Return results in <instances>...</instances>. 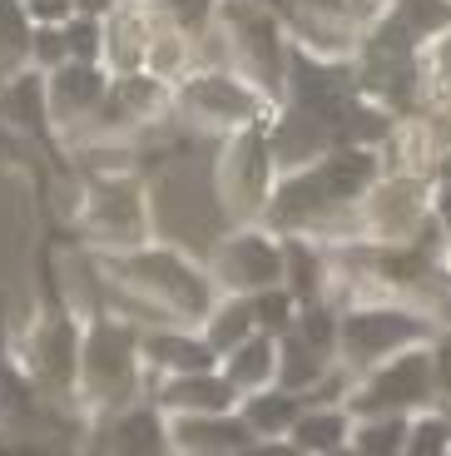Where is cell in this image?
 <instances>
[{
    "instance_id": "6da1fadb",
    "label": "cell",
    "mask_w": 451,
    "mask_h": 456,
    "mask_svg": "<svg viewBox=\"0 0 451 456\" xmlns=\"http://www.w3.org/2000/svg\"><path fill=\"white\" fill-rule=\"evenodd\" d=\"M94 278L114 297L135 303L129 308L135 328H159V322L199 328L209 318V308L224 297L214 288V278H209V263L164 239L129 248V253H94Z\"/></svg>"
},
{
    "instance_id": "7a4b0ae2",
    "label": "cell",
    "mask_w": 451,
    "mask_h": 456,
    "mask_svg": "<svg viewBox=\"0 0 451 456\" xmlns=\"http://www.w3.org/2000/svg\"><path fill=\"white\" fill-rule=\"evenodd\" d=\"M149 397V372L139 353V328L110 308H94L85 318V342H79V417H104L125 411Z\"/></svg>"
},
{
    "instance_id": "3957f363",
    "label": "cell",
    "mask_w": 451,
    "mask_h": 456,
    "mask_svg": "<svg viewBox=\"0 0 451 456\" xmlns=\"http://www.w3.org/2000/svg\"><path fill=\"white\" fill-rule=\"evenodd\" d=\"M214 30L224 40L228 69H238L253 90H263L273 104H283L288 60H293V35H288L283 15L263 0H218Z\"/></svg>"
},
{
    "instance_id": "277c9868",
    "label": "cell",
    "mask_w": 451,
    "mask_h": 456,
    "mask_svg": "<svg viewBox=\"0 0 451 456\" xmlns=\"http://www.w3.org/2000/svg\"><path fill=\"white\" fill-rule=\"evenodd\" d=\"M431 338H437V318L417 303H392V297L352 303L338 322V367L348 377H362L397 353L427 347Z\"/></svg>"
},
{
    "instance_id": "5b68a950",
    "label": "cell",
    "mask_w": 451,
    "mask_h": 456,
    "mask_svg": "<svg viewBox=\"0 0 451 456\" xmlns=\"http://www.w3.org/2000/svg\"><path fill=\"white\" fill-rule=\"evenodd\" d=\"M75 224L94 253H129L154 243V199L139 174H90L79 183Z\"/></svg>"
},
{
    "instance_id": "8992f818",
    "label": "cell",
    "mask_w": 451,
    "mask_h": 456,
    "mask_svg": "<svg viewBox=\"0 0 451 456\" xmlns=\"http://www.w3.org/2000/svg\"><path fill=\"white\" fill-rule=\"evenodd\" d=\"M278 179H283V169H278V154H273L268 125H253V129H238V134L218 139L214 199H218V214L228 218V228L263 224Z\"/></svg>"
},
{
    "instance_id": "52a82bcc",
    "label": "cell",
    "mask_w": 451,
    "mask_h": 456,
    "mask_svg": "<svg viewBox=\"0 0 451 456\" xmlns=\"http://www.w3.org/2000/svg\"><path fill=\"white\" fill-rule=\"evenodd\" d=\"M278 104L263 90H253L238 69H193L174 90V119L193 134H238V129L268 125Z\"/></svg>"
},
{
    "instance_id": "ba28073f",
    "label": "cell",
    "mask_w": 451,
    "mask_h": 456,
    "mask_svg": "<svg viewBox=\"0 0 451 456\" xmlns=\"http://www.w3.org/2000/svg\"><path fill=\"white\" fill-rule=\"evenodd\" d=\"M79 342H85V318H75L70 308L50 303L30 318V328L11 342V357L35 387L50 402L79 411L75 387H79Z\"/></svg>"
},
{
    "instance_id": "9c48e42d",
    "label": "cell",
    "mask_w": 451,
    "mask_h": 456,
    "mask_svg": "<svg viewBox=\"0 0 451 456\" xmlns=\"http://www.w3.org/2000/svg\"><path fill=\"white\" fill-rule=\"evenodd\" d=\"M342 407H348L357 422L362 417H417V411L441 407L437 382H431V353L427 347H412V353L387 357L373 372L352 377Z\"/></svg>"
},
{
    "instance_id": "30bf717a",
    "label": "cell",
    "mask_w": 451,
    "mask_h": 456,
    "mask_svg": "<svg viewBox=\"0 0 451 456\" xmlns=\"http://www.w3.org/2000/svg\"><path fill=\"white\" fill-rule=\"evenodd\" d=\"M431 194H437V179H422V174H382L373 183V194L357 204L352 214V239L367 243H412L427 228L431 218Z\"/></svg>"
},
{
    "instance_id": "8fae6325",
    "label": "cell",
    "mask_w": 451,
    "mask_h": 456,
    "mask_svg": "<svg viewBox=\"0 0 451 456\" xmlns=\"http://www.w3.org/2000/svg\"><path fill=\"white\" fill-rule=\"evenodd\" d=\"M203 263L224 297H253L263 288H283V239L263 224L228 228Z\"/></svg>"
},
{
    "instance_id": "7c38bea8",
    "label": "cell",
    "mask_w": 451,
    "mask_h": 456,
    "mask_svg": "<svg viewBox=\"0 0 451 456\" xmlns=\"http://www.w3.org/2000/svg\"><path fill=\"white\" fill-rule=\"evenodd\" d=\"M75 456H174L169 446V417L154 402H135L125 411H104V417H85V436H79Z\"/></svg>"
},
{
    "instance_id": "4fadbf2b",
    "label": "cell",
    "mask_w": 451,
    "mask_h": 456,
    "mask_svg": "<svg viewBox=\"0 0 451 456\" xmlns=\"http://www.w3.org/2000/svg\"><path fill=\"white\" fill-rule=\"evenodd\" d=\"M45 94H50V125H55V139H79V129L94 119V110L110 94V69L104 65H70L50 69L45 75Z\"/></svg>"
},
{
    "instance_id": "5bb4252c",
    "label": "cell",
    "mask_w": 451,
    "mask_h": 456,
    "mask_svg": "<svg viewBox=\"0 0 451 456\" xmlns=\"http://www.w3.org/2000/svg\"><path fill=\"white\" fill-rule=\"evenodd\" d=\"M139 353H144V372L149 387L164 382V377H189V372H214L218 357L214 347L199 338V328H174V322H159V328H139Z\"/></svg>"
},
{
    "instance_id": "9a60e30c",
    "label": "cell",
    "mask_w": 451,
    "mask_h": 456,
    "mask_svg": "<svg viewBox=\"0 0 451 456\" xmlns=\"http://www.w3.org/2000/svg\"><path fill=\"white\" fill-rule=\"evenodd\" d=\"M149 402H154L164 417H228L238 411V387L224 377V367L214 372H189V377H164L149 387Z\"/></svg>"
},
{
    "instance_id": "2e32d148",
    "label": "cell",
    "mask_w": 451,
    "mask_h": 456,
    "mask_svg": "<svg viewBox=\"0 0 451 456\" xmlns=\"http://www.w3.org/2000/svg\"><path fill=\"white\" fill-rule=\"evenodd\" d=\"M313 174H317V183H323V194L332 199L342 214H357V204L373 194V183L387 174V159H382V149L338 144L313 164Z\"/></svg>"
},
{
    "instance_id": "e0dca14e",
    "label": "cell",
    "mask_w": 451,
    "mask_h": 456,
    "mask_svg": "<svg viewBox=\"0 0 451 456\" xmlns=\"http://www.w3.org/2000/svg\"><path fill=\"white\" fill-rule=\"evenodd\" d=\"M159 15L149 11V0H119L110 15H104V55L100 65L110 75H135L144 69V50L154 40Z\"/></svg>"
},
{
    "instance_id": "ac0fdd59",
    "label": "cell",
    "mask_w": 451,
    "mask_h": 456,
    "mask_svg": "<svg viewBox=\"0 0 451 456\" xmlns=\"http://www.w3.org/2000/svg\"><path fill=\"white\" fill-rule=\"evenodd\" d=\"M253 432L238 411L228 417H169V446L174 456H243Z\"/></svg>"
},
{
    "instance_id": "d6986e66",
    "label": "cell",
    "mask_w": 451,
    "mask_h": 456,
    "mask_svg": "<svg viewBox=\"0 0 451 456\" xmlns=\"http://www.w3.org/2000/svg\"><path fill=\"white\" fill-rule=\"evenodd\" d=\"M283 288L298 308L332 303V248L317 239H283Z\"/></svg>"
},
{
    "instance_id": "ffe728a7",
    "label": "cell",
    "mask_w": 451,
    "mask_h": 456,
    "mask_svg": "<svg viewBox=\"0 0 451 456\" xmlns=\"http://www.w3.org/2000/svg\"><path fill=\"white\" fill-rule=\"evenodd\" d=\"M0 119L25 139H40L50 144L55 125H50V94H45V75L40 69H25L15 80L0 85Z\"/></svg>"
},
{
    "instance_id": "44dd1931",
    "label": "cell",
    "mask_w": 451,
    "mask_h": 456,
    "mask_svg": "<svg viewBox=\"0 0 451 456\" xmlns=\"http://www.w3.org/2000/svg\"><path fill=\"white\" fill-rule=\"evenodd\" d=\"M110 94H114V104L129 114L135 134L174 114V90L164 80H154V75H144V69H135V75H110Z\"/></svg>"
},
{
    "instance_id": "7402d4cb",
    "label": "cell",
    "mask_w": 451,
    "mask_h": 456,
    "mask_svg": "<svg viewBox=\"0 0 451 456\" xmlns=\"http://www.w3.org/2000/svg\"><path fill=\"white\" fill-rule=\"evenodd\" d=\"M193 69H199V40H193L189 30H179V25L159 20L154 40H149V50H144V75H154V80H164L169 90H179Z\"/></svg>"
},
{
    "instance_id": "603a6c76",
    "label": "cell",
    "mask_w": 451,
    "mask_h": 456,
    "mask_svg": "<svg viewBox=\"0 0 451 456\" xmlns=\"http://www.w3.org/2000/svg\"><path fill=\"white\" fill-rule=\"evenodd\" d=\"M352 427H357V417L348 407H303V417L293 422L288 442L303 456H332L352 442Z\"/></svg>"
},
{
    "instance_id": "cb8c5ba5",
    "label": "cell",
    "mask_w": 451,
    "mask_h": 456,
    "mask_svg": "<svg viewBox=\"0 0 451 456\" xmlns=\"http://www.w3.org/2000/svg\"><path fill=\"white\" fill-rule=\"evenodd\" d=\"M224 377L238 387V397H249V392H263L278 382V338H268V332H253L243 347H234V353L224 357Z\"/></svg>"
},
{
    "instance_id": "d4e9b609",
    "label": "cell",
    "mask_w": 451,
    "mask_h": 456,
    "mask_svg": "<svg viewBox=\"0 0 451 456\" xmlns=\"http://www.w3.org/2000/svg\"><path fill=\"white\" fill-rule=\"evenodd\" d=\"M308 402L298 397V392L288 387H263V392H249V397L238 402V417H243V427H249L253 436H288L293 432V422L303 417Z\"/></svg>"
},
{
    "instance_id": "484cf974",
    "label": "cell",
    "mask_w": 451,
    "mask_h": 456,
    "mask_svg": "<svg viewBox=\"0 0 451 456\" xmlns=\"http://www.w3.org/2000/svg\"><path fill=\"white\" fill-rule=\"evenodd\" d=\"M338 372V357L317 353V347H308L303 338H278V387L298 392V397H308V392H317L327 382V377Z\"/></svg>"
},
{
    "instance_id": "4316f807",
    "label": "cell",
    "mask_w": 451,
    "mask_h": 456,
    "mask_svg": "<svg viewBox=\"0 0 451 456\" xmlns=\"http://www.w3.org/2000/svg\"><path fill=\"white\" fill-rule=\"evenodd\" d=\"M258 332V322H253V308L249 297H218L214 308H209V318L199 322V338L214 347V357L224 362L234 347H243V342Z\"/></svg>"
},
{
    "instance_id": "83f0119b",
    "label": "cell",
    "mask_w": 451,
    "mask_h": 456,
    "mask_svg": "<svg viewBox=\"0 0 451 456\" xmlns=\"http://www.w3.org/2000/svg\"><path fill=\"white\" fill-rule=\"evenodd\" d=\"M30 45H35V25L25 15V5L0 0V85L30 69Z\"/></svg>"
},
{
    "instance_id": "f1b7e54d",
    "label": "cell",
    "mask_w": 451,
    "mask_h": 456,
    "mask_svg": "<svg viewBox=\"0 0 451 456\" xmlns=\"http://www.w3.org/2000/svg\"><path fill=\"white\" fill-rule=\"evenodd\" d=\"M422 114H451V25L422 50Z\"/></svg>"
},
{
    "instance_id": "f546056e",
    "label": "cell",
    "mask_w": 451,
    "mask_h": 456,
    "mask_svg": "<svg viewBox=\"0 0 451 456\" xmlns=\"http://www.w3.org/2000/svg\"><path fill=\"white\" fill-rule=\"evenodd\" d=\"M406 427H412V417H362V422L352 427L348 446L357 456H402Z\"/></svg>"
},
{
    "instance_id": "4dcf8cb0",
    "label": "cell",
    "mask_w": 451,
    "mask_h": 456,
    "mask_svg": "<svg viewBox=\"0 0 451 456\" xmlns=\"http://www.w3.org/2000/svg\"><path fill=\"white\" fill-rule=\"evenodd\" d=\"M402 456H451V411L447 407L417 411L412 427H406Z\"/></svg>"
},
{
    "instance_id": "1f68e13d",
    "label": "cell",
    "mask_w": 451,
    "mask_h": 456,
    "mask_svg": "<svg viewBox=\"0 0 451 456\" xmlns=\"http://www.w3.org/2000/svg\"><path fill=\"white\" fill-rule=\"evenodd\" d=\"M249 308H253L258 332H268V338H288L298 322V297L288 288H263V293L249 297Z\"/></svg>"
},
{
    "instance_id": "d6a6232c",
    "label": "cell",
    "mask_w": 451,
    "mask_h": 456,
    "mask_svg": "<svg viewBox=\"0 0 451 456\" xmlns=\"http://www.w3.org/2000/svg\"><path fill=\"white\" fill-rule=\"evenodd\" d=\"M149 11H154L159 20L179 25V30H189L193 40H199V35L209 30V25H214L218 0H149Z\"/></svg>"
},
{
    "instance_id": "836d02e7",
    "label": "cell",
    "mask_w": 451,
    "mask_h": 456,
    "mask_svg": "<svg viewBox=\"0 0 451 456\" xmlns=\"http://www.w3.org/2000/svg\"><path fill=\"white\" fill-rule=\"evenodd\" d=\"M65 45H70V60H79V65H100V55H104V20H94V15H75V20L65 25Z\"/></svg>"
},
{
    "instance_id": "e575fe53",
    "label": "cell",
    "mask_w": 451,
    "mask_h": 456,
    "mask_svg": "<svg viewBox=\"0 0 451 456\" xmlns=\"http://www.w3.org/2000/svg\"><path fill=\"white\" fill-rule=\"evenodd\" d=\"M79 436H0V456H75Z\"/></svg>"
},
{
    "instance_id": "d590c367",
    "label": "cell",
    "mask_w": 451,
    "mask_h": 456,
    "mask_svg": "<svg viewBox=\"0 0 451 456\" xmlns=\"http://www.w3.org/2000/svg\"><path fill=\"white\" fill-rule=\"evenodd\" d=\"M431 353V382H437V402L451 411V332H437V338L427 342Z\"/></svg>"
},
{
    "instance_id": "8d00e7d4",
    "label": "cell",
    "mask_w": 451,
    "mask_h": 456,
    "mask_svg": "<svg viewBox=\"0 0 451 456\" xmlns=\"http://www.w3.org/2000/svg\"><path fill=\"white\" fill-rule=\"evenodd\" d=\"M20 5H25L35 30H60V25H70L79 15L75 0H20Z\"/></svg>"
},
{
    "instance_id": "74e56055",
    "label": "cell",
    "mask_w": 451,
    "mask_h": 456,
    "mask_svg": "<svg viewBox=\"0 0 451 456\" xmlns=\"http://www.w3.org/2000/svg\"><path fill=\"white\" fill-rule=\"evenodd\" d=\"M243 456H303V452H298V446L288 442V436H253Z\"/></svg>"
},
{
    "instance_id": "f35d334b",
    "label": "cell",
    "mask_w": 451,
    "mask_h": 456,
    "mask_svg": "<svg viewBox=\"0 0 451 456\" xmlns=\"http://www.w3.org/2000/svg\"><path fill=\"white\" fill-rule=\"evenodd\" d=\"M431 318H437V332H451V288L431 303Z\"/></svg>"
},
{
    "instance_id": "ab89813d",
    "label": "cell",
    "mask_w": 451,
    "mask_h": 456,
    "mask_svg": "<svg viewBox=\"0 0 451 456\" xmlns=\"http://www.w3.org/2000/svg\"><path fill=\"white\" fill-rule=\"evenodd\" d=\"M114 5H119V0H75V11H79V15H94V20H104Z\"/></svg>"
},
{
    "instance_id": "60d3db41",
    "label": "cell",
    "mask_w": 451,
    "mask_h": 456,
    "mask_svg": "<svg viewBox=\"0 0 451 456\" xmlns=\"http://www.w3.org/2000/svg\"><path fill=\"white\" fill-rule=\"evenodd\" d=\"M431 179H437V183H451V149L437 159V174H431Z\"/></svg>"
},
{
    "instance_id": "b9f144b4",
    "label": "cell",
    "mask_w": 451,
    "mask_h": 456,
    "mask_svg": "<svg viewBox=\"0 0 451 456\" xmlns=\"http://www.w3.org/2000/svg\"><path fill=\"white\" fill-rule=\"evenodd\" d=\"M332 456H357V452H352V446H342V452H332Z\"/></svg>"
},
{
    "instance_id": "7bdbcfd3",
    "label": "cell",
    "mask_w": 451,
    "mask_h": 456,
    "mask_svg": "<svg viewBox=\"0 0 451 456\" xmlns=\"http://www.w3.org/2000/svg\"><path fill=\"white\" fill-rule=\"evenodd\" d=\"M0 357H5V332H0Z\"/></svg>"
},
{
    "instance_id": "ee69618b",
    "label": "cell",
    "mask_w": 451,
    "mask_h": 456,
    "mask_svg": "<svg viewBox=\"0 0 451 456\" xmlns=\"http://www.w3.org/2000/svg\"><path fill=\"white\" fill-rule=\"evenodd\" d=\"M0 303H5V293H0Z\"/></svg>"
}]
</instances>
